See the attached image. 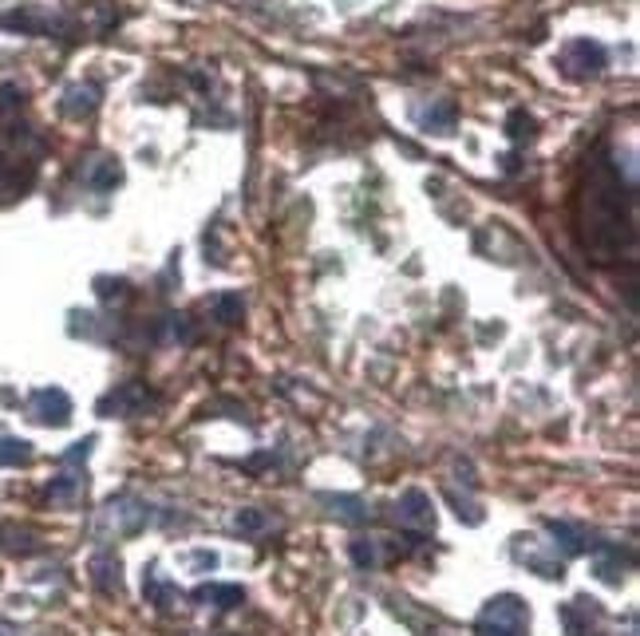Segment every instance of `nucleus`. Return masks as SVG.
<instances>
[{
	"mask_svg": "<svg viewBox=\"0 0 640 636\" xmlns=\"http://www.w3.org/2000/svg\"><path fill=\"white\" fill-rule=\"evenodd\" d=\"M585 245L597 253V261H613L621 253V241H633V218H629V194L613 178L609 166H597L589 190H585Z\"/></svg>",
	"mask_w": 640,
	"mask_h": 636,
	"instance_id": "nucleus-1",
	"label": "nucleus"
},
{
	"mask_svg": "<svg viewBox=\"0 0 640 636\" xmlns=\"http://www.w3.org/2000/svg\"><path fill=\"white\" fill-rule=\"evenodd\" d=\"M479 636H526V605L514 593L494 597L479 617Z\"/></svg>",
	"mask_w": 640,
	"mask_h": 636,
	"instance_id": "nucleus-2",
	"label": "nucleus"
},
{
	"mask_svg": "<svg viewBox=\"0 0 640 636\" xmlns=\"http://www.w3.org/2000/svg\"><path fill=\"white\" fill-rule=\"evenodd\" d=\"M147 407H155V392L147 384H119L111 396L99 399V415L107 419H131V415H143Z\"/></svg>",
	"mask_w": 640,
	"mask_h": 636,
	"instance_id": "nucleus-3",
	"label": "nucleus"
},
{
	"mask_svg": "<svg viewBox=\"0 0 640 636\" xmlns=\"http://www.w3.org/2000/svg\"><path fill=\"white\" fill-rule=\"evenodd\" d=\"M561 68L569 80H589L605 68V48L597 40H573L565 52H561Z\"/></svg>",
	"mask_w": 640,
	"mask_h": 636,
	"instance_id": "nucleus-4",
	"label": "nucleus"
},
{
	"mask_svg": "<svg viewBox=\"0 0 640 636\" xmlns=\"http://www.w3.org/2000/svg\"><path fill=\"white\" fill-rule=\"evenodd\" d=\"M147 518H151L147 502H139L131 494H119V498H111L103 506V526H115V534H135V530L147 526Z\"/></svg>",
	"mask_w": 640,
	"mask_h": 636,
	"instance_id": "nucleus-5",
	"label": "nucleus"
},
{
	"mask_svg": "<svg viewBox=\"0 0 640 636\" xmlns=\"http://www.w3.org/2000/svg\"><path fill=\"white\" fill-rule=\"evenodd\" d=\"M28 415L44 427H64L72 419V399L64 388H40L36 396L28 399Z\"/></svg>",
	"mask_w": 640,
	"mask_h": 636,
	"instance_id": "nucleus-6",
	"label": "nucleus"
},
{
	"mask_svg": "<svg viewBox=\"0 0 640 636\" xmlns=\"http://www.w3.org/2000/svg\"><path fill=\"white\" fill-rule=\"evenodd\" d=\"M396 522L407 530H431L435 526V514H431V502H427L423 490H407L396 502Z\"/></svg>",
	"mask_w": 640,
	"mask_h": 636,
	"instance_id": "nucleus-7",
	"label": "nucleus"
},
{
	"mask_svg": "<svg viewBox=\"0 0 640 636\" xmlns=\"http://www.w3.org/2000/svg\"><path fill=\"white\" fill-rule=\"evenodd\" d=\"M455 103L451 99H431L427 107H415V123L423 127V131H439V135H447L451 127H455Z\"/></svg>",
	"mask_w": 640,
	"mask_h": 636,
	"instance_id": "nucleus-8",
	"label": "nucleus"
},
{
	"mask_svg": "<svg viewBox=\"0 0 640 636\" xmlns=\"http://www.w3.org/2000/svg\"><path fill=\"white\" fill-rule=\"evenodd\" d=\"M514 557H518V561H526V565H530L538 577H561V569H565V565H561V557L558 554L546 557L542 550H538V542H534V538H518Z\"/></svg>",
	"mask_w": 640,
	"mask_h": 636,
	"instance_id": "nucleus-9",
	"label": "nucleus"
},
{
	"mask_svg": "<svg viewBox=\"0 0 640 636\" xmlns=\"http://www.w3.org/2000/svg\"><path fill=\"white\" fill-rule=\"evenodd\" d=\"M60 107H64V115H72V119L91 115V111L99 107V87H95V83H76V87H68Z\"/></svg>",
	"mask_w": 640,
	"mask_h": 636,
	"instance_id": "nucleus-10",
	"label": "nucleus"
},
{
	"mask_svg": "<svg viewBox=\"0 0 640 636\" xmlns=\"http://www.w3.org/2000/svg\"><path fill=\"white\" fill-rule=\"evenodd\" d=\"M91 573H95V585L111 597V593H119L123 589V577H119V557L115 554H99L91 561Z\"/></svg>",
	"mask_w": 640,
	"mask_h": 636,
	"instance_id": "nucleus-11",
	"label": "nucleus"
},
{
	"mask_svg": "<svg viewBox=\"0 0 640 636\" xmlns=\"http://www.w3.org/2000/svg\"><path fill=\"white\" fill-rule=\"evenodd\" d=\"M83 178H87V186H95V190H115V186L123 182V166H119V159H95V166H91Z\"/></svg>",
	"mask_w": 640,
	"mask_h": 636,
	"instance_id": "nucleus-12",
	"label": "nucleus"
},
{
	"mask_svg": "<svg viewBox=\"0 0 640 636\" xmlns=\"http://www.w3.org/2000/svg\"><path fill=\"white\" fill-rule=\"evenodd\" d=\"M143 593H147V601H151V605H159V609H170V605L178 601V585L162 581L155 569H147V577H143Z\"/></svg>",
	"mask_w": 640,
	"mask_h": 636,
	"instance_id": "nucleus-13",
	"label": "nucleus"
},
{
	"mask_svg": "<svg viewBox=\"0 0 640 636\" xmlns=\"http://www.w3.org/2000/svg\"><path fill=\"white\" fill-rule=\"evenodd\" d=\"M32 463V447L24 439L0 435V467H28Z\"/></svg>",
	"mask_w": 640,
	"mask_h": 636,
	"instance_id": "nucleus-14",
	"label": "nucleus"
},
{
	"mask_svg": "<svg viewBox=\"0 0 640 636\" xmlns=\"http://www.w3.org/2000/svg\"><path fill=\"white\" fill-rule=\"evenodd\" d=\"M80 494H83V475H60L52 478V486H48V498L60 502V506H72Z\"/></svg>",
	"mask_w": 640,
	"mask_h": 636,
	"instance_id": "nucleus-15",
	"label": "nucleus"
},
{
	"mask_svg": "<svg viewBox=\"0 0 640 636\" xmlns=\"http://www.w3.org/2000/svg\"><path fill=\"white\" fill-rule=\"evenodd\" d=\"M210 309H214V317L222 320V324H234V320H241V313H245V305H241L238 293H222V297H214V301H210Z\"/></svg>",
	"mask_w": 640,
	"mask_h": 636,
	"instance_id": "nucleus-16",
	"label": "nucleus"
},
{
	"mask_svg": "<svg viewBox=\"0 0 640 636\" xmlns=\"http://www.w3.org/2000/svg\"><path fill=\"white\" fill-rule=\"evenodd\" d=\"M194 597H198V601H226L222 609H234V605H241V597H245V593L234 589V585H206V589H198Z\"/></svg>",
	"mask_w": 640,
	"mask_h": 636,
	"instance_id": "nucleus-17",
	"label": "nucleus"
},
{
	"mask_svg": "<svg viewBox=\"0 0 640 636\" xmlns=\"http://www.w3.org/2000/svg\"><path fill=\"white\" fill-rule=\"evenodd\" d=\"M234 526H238L241 534H261V530H269V526H273V518H269V514H261V510H241L238 518H234Z\"/></svg>",
	"mask_w": 640,
	"mask_h": 636,
	"instance_id": "nucleus-18",
	"label": "nucleus"
},
{
	"mask_svg": "<svg viewBox=\"0 0 640 636\" xmlns=\"http://www.w3.org/2000/svg\"><path fill=\"white\" fill-rule=\"evenodd\" d=\"M550 530H554V538H561L565 554H577V550H585V534H581V530H573L569 522H550Z\"/></svg>",
	"mask_w": 640,
	"mask_h": 636,
	"instance_id": "nucleus-19",
	"label": "nucleus"
},
{
	"mask_svg": "<svg viewBox=\"0 0 640 636\" xmlns=\"http://www.w3.org/2000/svg\"><path fill=\"white\" fill-rule=\"evenodd\" d=\"M510 135L522 143V139H534V119L530 115H522V111H514L510 115Z\"/></svg>",
	"mask_w": 640,
	"mask_h": 636,
	"instance_id": "nucleus-20",
	"label": "nucleus"
},
{
	"mask_svg": "<svg viewBox=\"0 0 640 636\" xmlns=\"http://www.w3.org/2000/svg\"><path fill=\"white\" fill-rule=\"evenodd\" d=\"M352 557H356V565H372V561H376V546H372V542L364 546V538H360V542L352 546Z\"/></svg>",
	"mask_w": 640,
	"mask_h": 636,
	"instance_id": "nucleus-21",
	"label": "nucleus"
},
{
	"mask_svg": "<svg viewBox=\"0 0 640 636\" xmlns=\"http://www.w3.org/2000/svg\"><path fill=\"white\" fill-rule=\"evenodd\" d=\"M16 103H20V91H16V87H0V111H4V107H16Z\"/></svg>",
	"mask_w": 640,
	"mask_h": 636,
	"instance_id": "nucleus-22",
	"label": "nucleus"
}]
</instances>
